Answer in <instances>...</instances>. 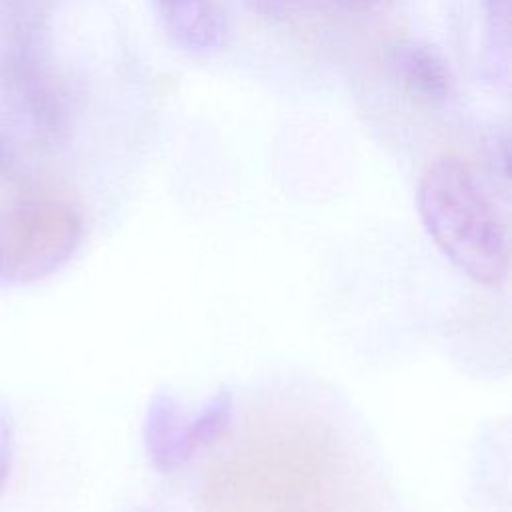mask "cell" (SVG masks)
I'll return each instance as SVG.
<instances>
[{
	"label": "cell",
	"mask_w": 512,
	"mask_h": 512,
	"mask_svg": "<svg viewBox=\"0 0 512 512\" xmlns=\"http://www.w3.org/2000/svg\"><path fill=\"white\" fill-rule=\"evenodd\" d=\"M82 238V220L62 202L32 204L16 214L0 246L2 276L34 282L62 268Z\"/></svg>",
	"instance_id": "obj_2"
},
{
	"label": "cell",
	"mask_w": 512,
	"mask_h": 512,
	"mask_svg": "<svg viewBox=\"0 0 512 512\" xmlns=\"http://www.w3.org/2000/svg\"><path fill=\"white\" fill-rule=\"evenodd\" d=\"M160 20L172 40L194 56L220 52L224 20L214 0H154Z\"/></svg>",
	"instance_id": "obj_3"
},
{
	"label": "cell",
	"mask_w": 512,
	"mask_h": 512,
	"mask_svg": "<svg viewBox=\"0 0 512 512\" xmlns=\"http://www.w3.org/2000/svg\"><path fill=\"white\" fill-rule=\"evenodd\" d=\"M0 276H2V262H0Z\"/></svg>",
	"instance_id": "obj_10"
},
{
	"label": "cell",
	"mask_w": 512,
	"mask_h": 512,
	"mask_svg": "<svg viewBox=\"0 0 512 512\" xmlns=\"http://www.w3.org/2000/svg\"><path fill=\"white\" fill-rule=\"evenodd\" d=\"M190 420L170 392H156L150 400L144 440L158 470L174 472L196 452L190 436Z\"/></svg>",
	"instance_id": "obj_4"
},
{
	"label": "cell",
	"mask_w": 512,
	"mask_h": 512,
	"mask_svg": "<svg viewBox=\"0 0 512 512\" xmlns=\"http://www.w3.org/2000/svg\"><path fill=\"white\" fill-rule=\"evenodd\" d=\"M232 416V398L228 392L214 394L202 410L190 420V436L194 450L214 442L228 426Z\"/></svg>",
	"instance_id": "obj_7"
},
{
	"label": "cell",
	"mask_w": 512,
	"mask_h": 512,
	"mask_svg": "<svg viewBox=\"0 0 512 512\" xmlns=\"http://www.w3.org/2000/svg\"><path fill=\"white\" fill-rule=\"evenodd\" d=\"M484 72L496 90L510 84V0H482Z\"/></svg>",
	"instance_id": "obj_6"
},
{
	"label": "cell",
	"mask_w": 512,
	"mask_h": 512,
	"mask_svg": "<svg viewBox=\"0 0 512 512\" xmlns=\"http://www.w3.org/2000/svg\"><path fill=\"white\" fill-rule=\"evenodd\" d=\"M392 68L400 84L418 100L442 104L452 92V74L442 56L422 42H402L394 48Z\"/></svg>",
	"instance_id": "obj_5"
},
{
	"label": "cell",
	"mask_w": 512,
	"mask_h": 512,
	"mask_svg": "<svg viewBox=\"0 0 512 512\" xmlns=\"http://www.w3.org/2000/svg\"><path fill=\"white\" fill-rule=\"evenodd\" d=\"M14 456V418L8 402L0 396V494L6 488Z\"/></svg>",
	"instance_id": "obj_8"
},
{
	"label": "cell",
	"mask_w": 512,
	"mask_h": 512,
	"mask_svg": "<svg viewBox=\"0 0 512 512\" xmlns=\"http://www.w3.org/2000/svg\"><path fill=\"white\" fill-rule=\"evenodd\" d=\"M246 2L252 4L254 10H258L262 14L282 16V14H288L294 8H298L304 0H246Z\"/></svg>",
	"instance_id": "obj_9"
},
{
	"label": "cell",
	"mask_w": 512,
	"mask_h": 512,
	"mask_svg": "<svg viewBox=\"0 0 512 512\" xmlns=\"http://www.w3.org/2000/svg\"><path fill=\"white\" fill-rule=\"evenodd\" d=\"M420 220L438 250L474 282L498 286L510 270V224L474 164L444 154L418 182Z\"/></svg>",
	"instance_id": "obj_1"
}]
</instances>
